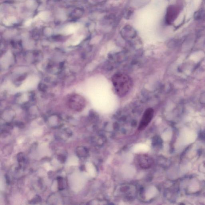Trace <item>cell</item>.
Instances as JSON below:
<instances>
[{
    "mask_svg": "<svg viewBox=\"0 0 205 205\" xmlns=\"http://www.w3.org/2000/svg\"><path fill=\"white\" fill-rule=\"evenodd\" d=\"M112 82L115 93L120 97L126 96L133 86L132 80L130 77L121 73L115 74L113 76Z\"/></svg>",
    "mask_w": 205,
    "mask_h": 205,
    "instance_id": "cell-1",
    "label": "cell"
},
{
    "mask_svg": "<svg viewBox=\"0 0 205 205\" xmlns=\"http://www.w3.org/2000/svg\"><path fill=\"white\" fill-rule=\"evenodd\" d=\"M154 112V109L152 108H149L146 110L139 124V130H144L148 126L153 118Z\"/></svg>",
    "mask_w": 205,
    "mask_h": 205,
    "instance_id": "cell-2",
    "label": "cell"
},
{
    "mask_svg": "<svg viewBox=\"0 0 205 205\" xmlns=\"http://www.w3.org/2000/svg\"><path fill=\"white\" fill-rule=\"evenodd\" d=\"M139 163L140 166L142 168L147 169L152 166V160L150 158L144 155L140 158Z\"/></svg>",
    "mask_w": 205,
    "mask_h": 205,
    "instance_id": "cell-3",
    "label": "cell"
},
{
    "mask_svg": "<svg viewBox=\"0 0 205 205\" xmlns=\"http://www.w3.org/2000/svg\"><path fill=\"white\" fill-rule=\"evenodd\" d=\"M78 27V26L75 25V24L67 26L66 28V30L68 32H73L75 31L77 27Z\"/></svg>",
    "mask_w": 205,
    "mask_h": 205,
    "instance_id": "cell-4",
    "label": "cell"
}]
</instances>
